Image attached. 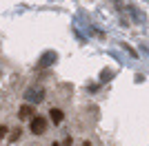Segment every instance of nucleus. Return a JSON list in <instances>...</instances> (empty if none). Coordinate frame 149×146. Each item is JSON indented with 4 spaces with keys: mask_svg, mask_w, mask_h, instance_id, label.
Wrapping results in <instances>:
<instances>
[{
    "mask_svg": "<svg viewBox=\"0 0 149 146\" xmlns=\"http://www.w3.org/2000/svg\"><path fill=\"white\" fill-rule=\"evenodd\" d=\"M7 133H9V131H7V126H2V124H0V140H5Z\"/></svg>",
    "mask_w": 149,
    "mask_h": 146,
    "instance_id": "nucleus-5",
    "label": "nucleus"
},
{
    "mask_svg": "<svg viewBox=\"0 0 149 146\" xmlns=\"http://www.w3.org/2000/svg\"><path fill=\"white\" fill-rule=\"evenodd\" d=\"M51 146H60V144H51Z\"/></svg>",
    "mask_w": 149,
    "mask_h": 146,
    "instance_id": "nucleus-7",
    "label": "nucleus"
},
{
    "mask_svg": "<svg viewBox=\"0 0 149 146\" xmlns=\"http://www.w3.org/2000/svg\"><path fill=\"white\" fill-rule=\"evenodd\" d=\"M20 133H22V131H20V128H16V131H11V137H9V140H11V142L20 140Z\"/></svg>",
    "mask_w": 149,
    "mask_h": 146,
    "instance_id": "nucleus-4",
    "label": "nucleus"
},
{
    "mask_svg": "<svg viewBox=\"0 0 149 146\" xmlns=\"http://www.w3.org/2000/svg\"><path fill=\"white\" fill-rule=\"evenodd\" d=\"M47 117H42V115H33L31 117V122H29V128H31V133L33 135H42L45 131H47Z\"/></svg>",
    "mask_w": 149,
    "mask_h": 146,
    "instance_id": "nucleus-1",
    "label": "nucleus"
},
{
    "mask_svg": "<svg viewBox=\"0 0 149 146\" xmlns=\"http://www.w3.org/2000/svg\"><path fill=\"white\" fill-rule=\"evenodd\" d=\"M49 117H51V122H54V124H60V122L65 120V113H62L60 109H51V111H49Z\"/></svg>",
    "mask_w": 149,
    "mask_h": 146,
    "instance_id": "nucleus-3",
    "label": "nucleus"
},
{
    "mask_svg": "<svg viewBox=\"0 0 149 146\" xmlns=\"http://www.w3.org/2000/svg\"><path fill=\"white\" fill-rule=\"evenodd\" d=\"M33 115H36V111H33L31 104H22V106H20V111H18V117H20V120H31Z\"/></svg>",
    "mask_w": 149,
    "mask_h": 146,
    "instance_id": "nucleus-2",
    "label": "nucleus"
},
{
    "mask_svg": "<svg viewBox=\"0 0 149 146\" xmlns=\"http://www.w3.org/2000/svg\"><path fill=\"white\" fill-rule=\"evenodd\" d=\"M71 144H74V140H71V137L67 135V137H65V146H71Z\"/></svg>",
    "mask_w": 149,
    "mask_h": 146,
    "instance_id": "nucleus-6",
    "label": "nucleus"
}]
</instances>
